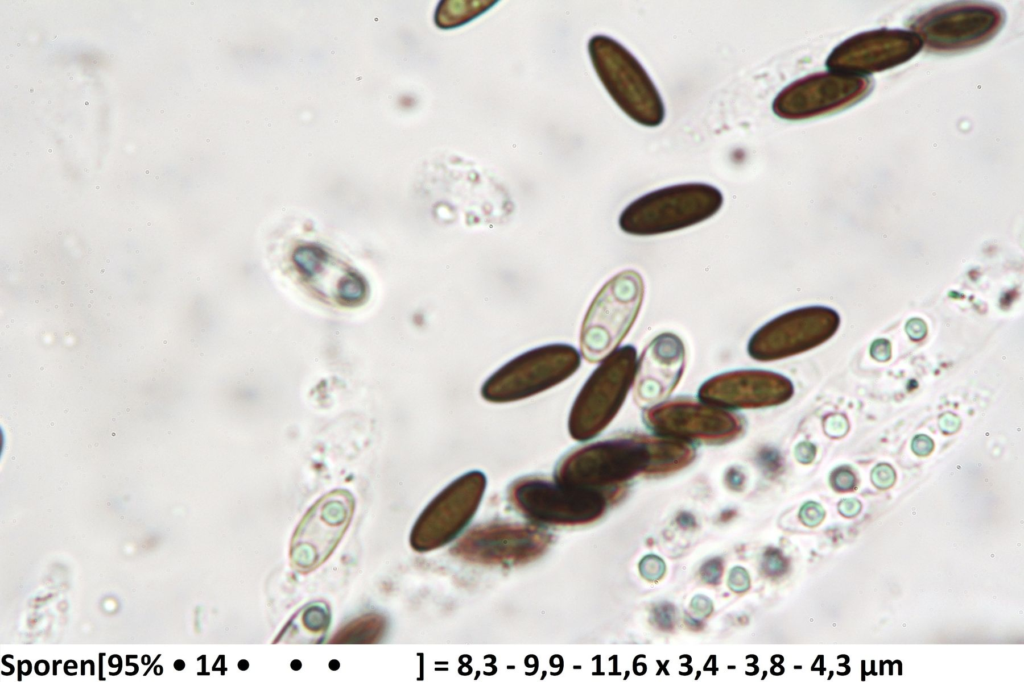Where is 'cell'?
I'll list each match as a JSON object with an SVG mask.
<instances>
[{
	"label": "cell",
	"mask_w": 1024,
	"mask_h": 682,
	"mask_svg": "<svg viewBox=\"0 0 1024 682\" xmlns=\"http://www.w3.org/2000/svg\"><path fill=\"white\" fill-rule=\"evenodd\" d=\"M693 449L685 442L649 435H623L573 449L557 463L554 480L564 486L617 493L641 473L663 474L689 464Z\"/></svg>",
	"instance_id": "cell-1"
},
{
	"label": "cell",
	"mask_w": 1024,
	"mask_h": 682,
	"mask_svg": "<svg viewBox=\"0 0 1024 682\" xmlns=\"http://www.w3.org/2000/svg\"><path fill=\"white\" fill-rule=\"evenodd\" d=\"M723 201L721 191L710 184L672 185L631 202L620 214L619 227L637 236L677 231L711 218Z\"/></svg>",
	"instance_id": "cell-2"
},
{
	"label": "cell",
	"mask_w": 1024,
	"mask_h": 682,
	"mask_svg": "<svg viewBox=\"0 0 1024 682\" xmlns=\"http://www.w3.org/2000/svg\"><path fill=\"white\" fill-rule=\"evenodd\" d=\"M588 52L600 81L625 114L644 126L663 122L662 98L630 51L609 36L595 35L588 42Z\"/></svg>",
	"instance_id": "cell-3"
},
{
	"label": "cell",
	"mask_w": 1024,
	"mask_h": 682,
	"mask_svg": "<svg viewBox=\"0 0 1024 682\" xmlns=\"http://www.w3.org/2000/svg\"><path fill=\"white\" fill-rule=\"evenodd\" d=\"M644 298L639 272L623 270L609 279L591 302L580 332L583 357L602 361L623 341L633 326Z\"/></svg>",
	"instance_id": "cell-4"
},
{
	"label": "cell",
	"mask_w": 1024,
	"mask_h": 682,
	"mask_svg": "<svg viewBox=\"0 0 1024 682\" xmlns=\"http://www.w3.org/2000/svg\"><path fill=\"white\" fill-rule=\"evenodd\" d=\"M637 365L632 345L617 348L602 360L572 406L568 429L573 439L589 440L609 425L633 385Z\"/></svg>",
	"instance_id": "cell-5"
},
{
	"label": "cell",
	"mask_w": 1024,
	"mask_h": 682,
	"mask_svg": "<svg viewBox=\"0 0 1024 682\" xmlns=\"http://www.w3.org/2000/svg\"><path fill=\"white\" fill-rule=\"evenodd\" d=\"M1006 15L994 4L955 2L933 7L909 22L923 46L933 53H956L991 40L1003 27Z\"/></svg>",
	"instance_id": "cell-6"
},
{
	"label": "cell",
	"mask_w": 1024,
	"mask_h": 682,
	"mask_svg": "<svg viewBox=\"0 0 1024 682\" xmlns=\"http://www.w3.org/2000/svg\"><path fill=\"white\" fill-rule=\"evenodd\" d=\"M581 357L568 344H549L529 350L494 372L481 388L489 402L506 403L531 397L569 378Z\"/></svg>",
	"instance_id": "cell-7"
},
{
	"label": "cell",
	"mask_w": 1024,
	"mask_h": 682,
	"mask_svg": "<svg viewBox=\"0 0 1024 682\" xmlns=\"http://www.w3.org/2000/svg\"><path fill=\"white\" fill-rule=\"evenodd\" d=\"M611 498L601 491L571 488L536 476L517 479L508 489L512 506L527 519L543 525L591 523L604 514Z\"/></svg>",
	"instance_id": "cell-8"
},
{
	"label": "cell",
	"mask_w": 1024,
	"mask_h": 682,
	"mask_svg": "<svg viewBox=\"0 0 1024 682\" xmlns=\"http://www.w3.org/2000/svg\"><path fill=\"white\" fill-rule=\"evenodd\" d=\"M840 324L838 313L824 306L788 311L761 326L747 344L748 355L760 362L808 351L831 338Z\"/></svg>",
	"instance_id": "cell-9"
},
{
	"label": "cell",
	"mask_w": 1024,
	"mask_h": 682,
	"mask_svg": "<svg viewBox=\"0 0 1024 682\" xmlns=\"http://www.w3.org/2000/svg\"><path fill=\"white\" fill-rule=\"evenodd\" d=\"M873 81L864 76L840 72H818L783 88L772 103L775 115L802 120L843 110L864 99Z\"/></svg>",
	"instance_id": "cell-10"
},
{
	"label": "cell",
	"mask_w": 1024,
	"mask_h": 682,
	"mask_svg": "<svg viewBox=\"0 0 1024 682\" xmlns=\"http://www.w3.org/2000/svg\"><path fill=\"white\" fill-rule=\"evenodd\" d=\"M486 488V477L470 471L442 490L423 510L410 535L411 547L430 551L452 541L476 513Z\"/></svg>",
	"instance_id": "cell-11"
},
{
	"label": "cell",
	"mask_w": 1024,
	"mask_h": 682,
	"mask_svg": "<svg viewBox=\"0 0 1024 682\" xmlns=\"http://www.w3.org/2000/svg\"><path fill=\"white\" fill-rule=\"evenodd\" d=\"M354 499L346 490H334L321 497L298 524L290 544L294 568L310 572L333 553L349 526Z\"/></svg>",
	"instance_id": "cell-12"
},
{
	"label": "cell",
	"mask_w": 1024,
	"mask_h": 682,
	"mask_svg": "<svg viewBox=\"0 0 1024 682\" xmlns=\"http://www.w3.org/2000/svg\"><path fill=\"white\" fill-rule=\"evenodd\" d=\"M644 420L659 436L682 442L724 443L743 430L742 421L735 414L688 399L655 405L645 411Z\"/></svg>",
	"instance_id": "cell-13"
},
{
	"label": "cell",
	"mask_w": 1024,
	"mask_h": 682,
	"mask_svg": "<svg viewBox=\"0 0 1024 682\" xmlns=\"http://www.w3.org/2000/svg\"><path fill=\"white\" fill-rule=\"evenodd\" d=\"M550 540L545 530L532 524L490 522L469 530L453 552L474 563L515 565L540 556Z\"/></svg>",
	"instance_id": "cell-14"
},
{
	"label": "cell",
	"mask_w": 1024,
	"mask_h": 682,
	"mask_svg": "<svg viewBox=\"0 0 1024 682\" xmlns=\"http://www.w3.org/2000/svg\"><path fill=\"white\" fill-rule=\"evenodd\" d=\"M922 47L919 36L909 30L865 31L837 45L826 60V67L833 72L863 76L904 64Z\"/></svg>",
	"instance_id": "cell-15"
},
{
	"label": "cell",
	"mask_w": 1024,
	"mask_h": 682,
	"mask_svg": "<svg viewBox=\"0 0 1024 682\" xmlns=\"http://www.w3.org/2000/svg\"><path fill=\"white\" fill-rule=\"evenodd\" d=\"M794 392L792 382L782 374L760 369H743L718 374L706 380L698 396L719 408L750 409L777 406Z\"/></svg>",
	"instance_id": "cell-16"
},
{
	"label": "cell",
	"mask_w": 1024,
	"mask_h": 682,
	"mask_svg": "<svg viewBox=\"0 0 1024 682\" xmlns=\"http://www.w3.org/2000/svg\"><path fill=\"white\" fill-rule=\"evenodd\" d=\"M683 341L674 333L654 337L643 350L634 380V398L640 407L663 402L677 387L685 368Z\"/></svg>",
	"instance_id": "cell-17"
},
{
	"label": "cell",
	"mask_w": 1024,
	"mask_h": 682,
	"mask_svg": "<svg viewBox=\"0 0 1024 682\" xmlns=\"http://www.w3.org/2000/svg\"><path fill=\"white\" fill-rule=\"evenodd\" d=\"M292 261L305 283L323 298L347 307L361 304L366 298L364 278L323 248L299 246Z\"/></svg>",
	"instance_id": "cell-18"
},
{
	"label": "cell",
	"mask_w": 1024,
	"mask_h": 682,
	"mask_svg": "<svg viewBox=\"0 0 1024 682\" xmlns=\"http://www.w3.org/2000/svg\"><path fill=\"white\" fill-rule=\"evenodd\" d=\"M330 623L328 607L320 602L309 604L299 611L283 628L275 642L317 643Z\"/></svg>",
	"instance_id": "cell-19"
},
{
	"label": "cell",
	"mask_w": 1024,
	"mask_h": 682,
	"mask_svg": "<svg viewBox=\"0 0 1024 682\" xmlns=\"http://www.w3.org/2000/svg\"><path fill=\"white\" fill-rule=\"evenodd\" d=\"M387 630V621L377 613L361 615L343 627L331 638L334 644H371L379 642Z\"/></svg>",
	"instance_id": "cell-20"
},
{
	"label": "cell",
	"mask_w": 1024,
	"mask_h": 682,
	"mask_svg": "<svg viewBox=\"0 0 1024 682\" xmlns=\"http://www.w3.org/2000/svg\"><path fill=\"white\" fill-rule=\"evenodd\" d=\"M496 1L487 0H444L435 11V24L441 29L464 25L490 9Z\"/></svg>",
	"instance_id": "cell-21"
},
{
	"label": "cell",
	"mask_w": 1024,
	"mask_h": 682,
	"mask_svg": "<svg viewBox=\"0 0 1024 682\" xmlns=\"http://www.w3.org/2000/svg\"><path fill=\"white\" fill-rule=\"evenodd\" d=\"M830 485L838 492L852 491L857 486V478L851 467L843 465L831 472Z\"/></svg>",
	"instance_id": "cell-22"
},
{
	"label": "cell",
	"mask_w": 1024,
	"mask_h": 682,
	"mask_svg": "<svg viewBox=\"0 0 1024 682\" xmlns=\"http://www.w3.org/2000/svg\"><path fill=\"white\" fill-rule=\"evenodd\" d=\"M788 568V562L782 553L775 549H768L763 558V571L771 577L783 575Z\"/></svg>",
	"instance_id": "cell-23"
},
{
	"label": "cell",
	"mask_w": 1024,
	"mask_h": 682,
	"mask_svg": "<svg viewBox=\"0 0 1024 682\" xmlns=\"http://www.w3.org/2000/svg\"><path fill=\"white\" fill-rule=\"evenodd\" d=\"M896 479L894 469L886 464H878L871 473V480L873 484L879 489H887L891 487Z\"/></svg>",
	"instance_id": "cell-24"
},
{
	"label": "cell",
	"mask_w": 1024,
	"mask_h": 682,
	"mask_svg": "<svg viewBox=\"0 0 1024 682\" xmlns=\"http://www.w3.org/2000/svg\"><path fill=\"white\" fill-rule=\"evenodd\" d=\"M640 571L643 577L654 581L662 577L665 571V564L657 556L649 555L642 559Z\"/></svg>",
	"instance_id": "cell-25"
},
{
	"label": "cell",
	"mask_w": 1024,
	"mask_h": 682,
	"mask_svg": "<svg viewBox=\"0 0 1024 682\" xmlns=\"http://www.w3.org/2000/svg\"><path fill=\"white\" fill-rule=\"evenodd\" d=\"M800 519L806 526L814 527L822 522L825 511L822 506L815 502H807L800 511Z\"/></svg>",
	"instance_id": "cell-26"
},
{
	"label": "cell",
	"mask_w": 1024,
	"mask_h": 682,
	"mask_svg": "<svg viewBox=\"0 0 1024 682\" xmlns=\"http://www.w3.org/2000/svg\"><path fill=\"white\" fill-rule=\"evenodd\" d=\"M675 610L670 604H660L653 611V620L659 628L669 630L674 626Z\"/></svg>",
	"instance_id": "cell-27"
},
{
	"label": "cell",
	"mask_w": 1024,
	"mask_h": 682,
	"mask_svg": "<svg viewBox=\"0 0 1024 682\" xmlns=\"http://www.w3.org/2000/svg\"><path fill=\"white\" fill-rule=\"evenodd\" d=\"M722 561L719 558H714L707 561L701 568L700 573L702 579L706 583L715 584L718 583L722 575Z\"/></svg>",
	"instance_id": "cell-28"
},
{
	"label": "cell",
	"mask_w": 1024,
	"mask_h": 682,
	"mask_svg": "<svg viewBox=\"0 0 1024 682\" xmlns=\"http://www.w3.org/2000/svg\"><path fill=\"white\" fill-rule=\"evenodd\" d=\"M729 586L736 592H743L749 587V576L743 568H734L729 576Z\"/></svg>",
	"instance_id": "cell-29"
},
{
	"label": "cell",
	"mask_w": 1024,
	"mask_h": 682,
	"mask_svg": "<svg viewBox=\"0 0 1024 682\" xmlns=\"http://www.w3.org/2000/svg\"><path fill=\"white\" fill-rule=\"evenodd\" d=\"M838 508L839 512L843 516L850 518L856 516L860 512L861 503L854 498L844 499L839 503Z\"/></svg>",
	"instance_id": "cell-30"
},
{
	"label": "cell",
	"mask_w": 1024,
	"mask_h": 682,
	"mask_svg": "<svg viewBox=\"0 0 1024 682\" xmlns=\"http://www.w3.org/2000/svg\"><path fill=\"white\" fill-rule=\"evenodd\" d=\"M913 451L919 456L928 455L933 448V442L929 437L918 436L914 439L912 444Z\"/></svg>",
	"instance_id": "cell-31"
},
{
	"label": "cell",
	"mask_w": 1024,
	"mask_h": 682,
	"mask_svg": "<svg viewBox=\"0 0 1024 682\" xmlns=\"http://www.w3.org/2000/svg\"><path fill=\"white\" fill-rule=\"evenodd\" d=\"M815 448L810 443H801L796 449V457L802 463H810L815 456Z\"/></svg>",
	"instance_id": "cell-32"
},
{
	"label": "cell",
	"mask_w": 1024,
	"mask_h": 682,
	"mask_svg": "<svg viewBox=\"0 0 1024 682\" xmlns=\"http://www.w3.org/2000/svg\"><path fill=\"white\" fill-rule=\"evenodd\" d=\"M744 479V475L733 468L726 474V483L733 490H740L744 484Z\"/></svg>",
	"instance_id": "cell-33"
},
{
	"label": "cell",
	"mask_w": 1024,
	"mask_h": 682,
	"mask_svg": "<svg viewBox=\"0 0 1024 682\" xmlns=\"http://www.w3.org/2000/svg\"><path fill=\"white\" fill-rule=\"evenodd\" d=\"M760 462L769 471L777 470L780 465L778 455L774 454L773 452H764V454L761 455Z\"/></svg>",
	"instance_id": "cell-34"
},
{
	"label": "cell",
	"mask_w": 1024,
	"mask_h": 682,
	"mask_svg": "<svg viewBox=\"0 0 1024 682\" xmlns=\"http://www.w3.org/2000/svg\"><path fill=\"white\" fill-rule=\"evenodd\" d=\"M678 522L684 528L692 527L694 525L693 517L685 513L679 516Z\"/></svg>",
	"instance_id": "cell-35"
},
{
	"label": "cell",
	"mask_w": 1024,
	"mask_h": 682,
	"mask_svg": "<svg viewBox=\"0 0 1024 682\" xmlns=\"http://www.w3.org/2000/svg\"><path fill=\"white\" fill-rule=\"evenodd\" d=\"M184 667H185V663H184V661H182V660H180V659H179V660H176V661L174 662V668H175L176 670H178V671H180V670H183V669H184Z\"/></svg>",
	"instance_id": "cell-36"
}]
</instances>
